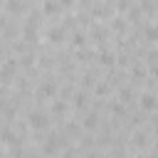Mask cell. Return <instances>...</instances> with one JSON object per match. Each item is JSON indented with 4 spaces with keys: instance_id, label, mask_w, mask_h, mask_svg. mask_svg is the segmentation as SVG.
<instances>
[{
    "instance_id": "cell-1",
    "label": "cell",
    "mask_w": 158,
    "mask_h": 158,
    "mask_svg": "<svg viewBox=\"0 0 158 158\" xmlns=\"http://www.w3.org/2000/svg\"><path fill=\"white\" fill-rule=\"evenodd\" d=\"M30 126H32V128H47L49 121H47L44 114H37V111H35V114H30Z\"/></svg>"
},
{
    "instance_id": "cell-2",
    "label": "cell",
    "mask_w": 158,
    "mask_h": 158,
    "mask_svg": "<svg viewBox=\"0 0 158 158\" xmlns=\"http://www.w3.org/2000/svg\"><path fill=\"white\" fill-rule=\"evenodd\" d=\"M141 106H143L146 111H153V109L158 106V99H156L153 94H143V96H141Z\"/></svg>"
},
{
    "instance_id": "cell-6",
    "label": "cell",
    "mask_w": 158,
    "mask_h": 158,
    "mask_svg": "<svg viewBox=\"0 0 158 158\" xmlns=\"http://www.w3.org/2000/svg\"><path fill=\"white\" fill-rule=\"evenodd\" d=\"M156 136H158V126H156Z\"/></svg>"
},
{
    "instance_id": "cell-4",
    "label": "cell",
    "mask_w": 158,
    "mask_h": 158,
    "mask_svg": "<svg viewBox=\"0 0 158 158\" xmlns=\"http://www.w3.org/2000/svg\"><path fill=\"white\" fill-rule=\"evenodd\" d=\"M133 141H136L138 146H143V143H146V136H143V133H136V136H133Z\"/></svg>"
},
{
    "instance_id": "cell-5",
    "label": "cell",
    "mask_w": 158,
    "mask_h": 158,
    "mask_svg": "<svg viewBox=\"0 0 158 158\" xmlns=\"http://www.w3.org/2000/svg\"><path fill=\"white\" fill-rule=\"evenodd\" d=\"M77 106H84V94H77Z\"/></svg>"
},
{
    "instance_id": "cell-3",
    "label": "cell",
    "mask_w": 158,
    "mask_h": 158,
    "mask_svg": "<svg viewBox=\"0 0 158 158\" xmlns=\"http://www.w3.org/2000/svg\"><path fill=\"white\" fill-rule=\"evenodd\" d=\"M84 128H89V131H91V128H96V116H94V114H91V116H86V121H84Z\"/></svg>"
}]
</instances>
